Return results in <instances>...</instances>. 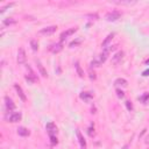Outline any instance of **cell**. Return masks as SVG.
Returning <instances> with one entry per match:
<instances>
[{"label":"cell","instance_id":"obj_1","mask_svg":"<svg viewBox=\"0 0 149 149\" xmlns=\"http://www.w3.org/2000/svg\"><path fill=\"white\" fill-rule=\"evenodd\" d=\"M120 16H121V12L112 11V12H108V13L105 15V19L107 21H117L118 19H120Z\"/></svg>","mask_w":149,"mask_h":149},{"label":"cell","instance_id":"obj_2","mask_svg":"<svg viewBox=\"0 0 149 149\" xmlns=\"http://www.w3.org/2000/svg\"><path fill=\"white\" fill-rule=\"evenodd\" d=\"M45 131H47V133L49 134V136H55V135L57 134V132H58L57 126L55 125L54 122H49V123H47Z\"/></svg>","mask_w":149,"mask_h":149},{"label":"cell","instance_id":"obj_3","mask_svg":"<svg viewBox=\"0 0 149 149\" xmlns=\"http://www.w3.org/2000/svg\"><path fill=\"white\" fill-rule=\"evenodd\" d=\"M18 63L19 64H24L26 63V59H27V56H26V51H24L23 48H20L19 51H18Z\"/></svg>","mask_w":149,"mask_h":149},{"label":"cell","instance_id":"obj_4","mask_svg":"<svg viewBox=\"0 0 149 149\" xmlns=\"http://www.w3.org/2000/svg\"><path fill=\"white\" fill-rule=\"evenodd\" d=\"M77 32V28L76 27H73V28H70V29H68V30H64L63 33L61 34V36H59V39H61V41H64L67 37H69V36H71L72 34H74Z\"/></svg>","mask_w":149,"mask_h":149},{"label":"cell","instance_id":"obj_5","mask_svg":"<svg viewBox=\"0 0 149 149\" xmlns=\"http://www.w3.org/2000/svg\"><path fill=\"white\" fill-rule=\"evenodd\" d=\"M27 69H28L29 73L26 74V79H27L29 83H36V82H39V78L36 77V74L33 72V70H32L29 67H27Z\"/></svg>","mask_w":149,"mask_h":149},{"label":"cell","instance_id":"obj_6","mask_svg":"<svg viewBox=\"0 0 149 149\" xmlns=\"http://www.w3.org/2000/svg\"><path fill=\"white\" fill-rule=\"evenodd\" d=\"M63 50V44L61 42L59 43H55V44H51L49 47V51H51L53 54H58L59 51Z\"/></svg>","mask_w":149,"mask_h":149},{"label":"cell","instance_id":"obj_7","mask_svg":"<svg viewBox=\"0 0 149 149\" xmlns=\"http://www.w3.org/2000/svg\"><path fill=\"white\" fill-rule=\"evenodd\" d=\"M56 30H57V27H56V26H49V27H45V28L41 29L40 34H42V35H51V34H54Z\"/></svg>","mask_w":149,"mask_h":149},{"label":"cell","instance_id":"obj_8","mask_svg":"<svg viewBox=\"0 0 149 149\" xmlns=\"http://www.w3.org/2000/svg\"><path fill=\"white\" fill-rule=\"evenodd\" d=\"M14 89L16 90V92H18V96H19V98L21 99L22 102H26L27 100V97H26V94H24V92H23V90H22V88L19 85V84H15L14 85Z\"/></svg>","mask_w":149,"mask_h":149},{"label":"cell","instance_id":"obj_9","mask_svg":"<svg viewBox=\"0 0 149 149\" xmlns=\"http://www.w3.org/2000/svg\"><path fill=\"white\" fill-rule=\"evenodd\" d=\"M5 105H6V108H7L9 112H12V111L15 108V105H14L13 100H12L9 97H5Z\"/></svg>","mask_w":149,"mask_h":149},{"label":"cell","instance_id":"obj_10","mask_svg":"<svg viewBox=\"0 0 149 149\" xmlns=\"http://www.w3.org/2000/svg\"><path fill=\"white\" fill-rule=\"evenodd\" d=\"M22 118V114L20 113V112H16V113H12L9 117H8V121L11 122H18L20 121Z\"/></svg>","mask_w":149,"mask_h":149},{"label":"cell","instance_id":"obj_11","mask_svg":"<svg viewBox=\"0 0 149 149\" xmlns=\"http://www.w3.org/2000/svg\"><path fill=\"white\" fill-rule=\"evenodd\" d=\"M122 58H123V53H122V51H119V53H117L113 57H112V62H113L114 64H119L120 62L122 61Z\"/></svg>","mask_w":149,"mask_h":149},{"label":"cell","instance_id":"obj_12","mask_svg":"<svg viewBox=\"0 0 149 149\" xmlns=\"http://www.w3.org/2000/svg\"><path fill=\"white\" fill-rule=\"evenodd\" d=\"M114 85L117 86V88H126V86L128 85V83H127V80L125 79V78H118V79H115V82H114Z\"/></svg>","mask_w":149,"mask_h":149},{"label":"cell","instance_id":"obj_13","mask_svg":"<svg viewBox=\"0 0 149 149\" xmlns=\"http://www.w3.org/2000/svg\"><path fill=\"white\" fill-rule=\"evenodd\" d=\"M77 138H78V140H79V143H80V147H82V149H85L86 148V141L84 140V136L82 135V133H80V131H78L77 129Z\"/></svg>","mask_w":149,"mask_h":149},{"label":"cell","instance_id":"obj_14","mask_svg":"<svg viewBox=\"0 0 149 149\" xmlns=\"http://www.w3.org/2000/svg\"><path fill=\"white\" fill-rule=\"evenodd\" d=\"M36 65H37V69H39V71H40V73L42 74L43 77H47L48 76V73H47V70L44 69V67L42 65V63L40 61H36Z\"/></svg>","mask_w":149,"mask_h":149},{"label":"cell","instance_id":"obj_15","mask_svg":"<svg viewBox=\"0 0 149 149\" xmlns=\"http://www.w3.org/2000/svg\"><path fill=\"white\" fill-rule=\"evenodd\" d=\"M18 134H19L20 136H28V135L30 134V132H29L26 127H19V128H18Z\"/></svg>","mask_w":149,"mask_h":149},{"label":"cell","instance_id":"obj_16","mask_svg":"<svg viewBox=\"0 0 149 149\" xmlns=\"http://www.w3.org/2000/svg\"><path fill=\"white\" fill-rule=\"evenodd\" d=\"M74 68H76V71H77L78 76H79L80 78H84V71H83V69L80 68V65H79L78 62H76V63H74Z\"/></svg>","mask_w":149,"mask_h":149},{"label":"cell","instance_id":"obj_17","mask_svg":"<svg viewBox=\"0 0 149 149\" xmlns=\"http://www.w3.org/2000/svg\"><path fill=\"white\" fill-rule=\"evenodd\" d=\"M15 22H16L15 19H13V18H7V19H5V20L3 21V26H4V27L11 26V24H14Z\"/></svg>","mask_w":149,"mask_h":149},{"label":"cell","instance_id":"obj_18","mask_svg":"<svg viewBox=\"0 0 149 149\" xmlns=\"http://www.w3.org/2000/svg\"><path fill=\"white\" fill-rule=\"evenodd\" d=\"M113 37H114V34H113V33H112V34H109V35H107V37L105 39V41L103 42V47H104V48L108 47V43H109L112 40H113Z\"/></svg>","mask_w":149,"mask_h":149},{"label":"cell","instance_id":"obj_19","mask_svg":"<svg viewBox=\"0 0 149 149\" xmlns=\"http://www.w3.org/2000/svg\"><path fill=\"white\" fill-rule=\"evenodd\" d=\"M79 97L83 99V100H89V99H91L93 96H92V93H90V92H82Z\"/></svg>","mask_w":149,"mask_h":149},{"label":"cell","instance_id":"obj_20","mask_svg":"<svg viewBox=\"0 0 149 149\" xmlns=\"http://www.w3.org/2000/svg\"><path fill=\"white\" fill-rule=\"evenodd\" d=\"M139 100L142 103V104H147V102L149 100V93H144L143 96H141L139 98Z\"/></svg>","mask_w":149,"mask_h":149},{"label":"cell","instance_id":"obj_21","mask_svg":"<svg viewBox=\"0 0 149 149\" xmlns=\"http://www.w3.org/2000/svg\"><path fill=\"white\" fill-rule=\"evenodd\" d=\"M30 47H32V49H33L34 51H36L37 49H39V43H37L36 40H32L30 41Z\"/></svg>","mask_w":149,"mask_h":149},{"label":"cell","instance_id":"obj_22","mask_svg":"<svg viewBox=\"0 0 149 149\" xmlns=\"http://www.w3.org/2000/svg\"><path fill=\"white\" fill-rule=\"evenodd\" d=\"M100 62H99V61H92L91 62V67H90V69H92V68H98V67H100Z\"/></svg>","mask_w":149,"mask_h":149},{"label":"cell","instance_id":"obj_23","mask_svg":"<svg viewBox=\"0 0 149 149\" xmlns=\"http://www.w3.org/2000/svg\"><path fill=\"white\" fill-rule=\"evenodd\" d=\"M117 96H118V98L122 99L123 97H125V93H123V91H121L120 89H118V90H117Z\"/></svg>","mask_w":149,"mask_h":149},{"label":"cell","instance_id":"obj_24","mask_svg":"<svg viewBox=\"0 0 149 149\" xmlns=\"http://www.w3.org/2000/svg\"><path fill=\"white\" fill-rule=\"evenodd\" d=\"M50 140H51V143H53V144H57V142H58L56 135H55V136H50Z\"/></svg>","mask_w":149,"mask_h":149},{"label":"cell","instance_id":"obj_25","mask_svg":"<svg viewBox=\"0 0 149 149\" xmlns=\"http://www.w3.org/2000/svg\"><path fill=\"white\" fill-rule=\"evenodd\" d=\"M88 18H91V20H98V14H89Z\"/></svg>","mask_w":149,"mask_h":149},{"label":"cell","instance_id":"obj_26","mask_svg":"<svg viewBox=\"0 0 149 149\" xmlns=\"http://www.w3.org/2000/svg\"><path fill=\"white\" fill-rule=\"evenodd\" d=\"M12 5H13V4H7V5H6V6H4V7H3V8H1V11H0V13H1V14H3V13H4V12H5V11H6V8H8V7H11V6H12Z\"/></svg>","mask_w":149,"mask_h":149},{"label":"cell","instance_id":"obj_27","mask_svg":"<svg viewBox=\"0 0 149 149\" xmlns=\"http://www.w3.org/2000/svg\"><path fill=\"white\" fill-rule=\"evenodd\" d=\"M80 43V41L78 40V41H72L71 43H70V48H73L74 45H77V44H79Z\"/></svg>","mask_w":149,"mask_h":149},{"label":"cell","instance_id":"obj_28","mask_svg":"<svg viewBox=\"0 0 149 149\" xmlns=\"http://www.w3.org/2000/svg\"><path fill=\"white\" fill-rule=\"evenodd\" d=\"M126 106H127V109H128V111H132V109H133V105H132L131 102H126Z\"/></svg>","mask_w":149,"mask_h":149},{"label":"cell","instance_id":"obj_29","mask_svg":"<svg viewBox=\"0 0 149 149\" xmlns=\"http://www.w3.org/2000/svg\"><path fill=\"white\" fill-rule=\"evenodd\" d=\"M90 78H91V79H96V78H97V76H96L94 71L92 72V70H91V69H90Z\"/></svg>","mask_w":149,"mask_h":149},{"label":"cell","instance_id":"obj_30","mask_svg":"<svg viewBox=\"0 0 149 149\" xmlns=\"http://www.w3.org/2000/svg\"><path fill=\"white\" fill-rule=\"evenodd\" d=\"M142 76H143V77H147V76H149V69H147V70H144V71L142 72Z\"/></svg>","mask_w":149,"mask_h":149},{"label":"cell","instance_id":"obj_31","mask_svg":"<svg viewBox=\"0 0 149 149\" xmlns=\"http://www.w3.org/2000/svg\"><path fill=\"white\" fill-rule=\"evenodd\" d=\"M146 143H147V144L149 143V134H148V136H147V138H146Z\"/></svg>","mask_w":149,"mask_h":149},{"label":"cell","instance_id":"obj_32","mask_svg":"<svg viewBox=\"0 0 149 149\" xmlns=\"http://www.w3.org/2000/svg\"><path fill=\"white\" fill-rule=\"evenodd\" d=\"M122 149H128V144H126V146H123V147H122Z\"/></svg>","mask_w":149,"mask_h":149},{"label":"cell","instance_id":"obj_33","mask_svg":"<svg viewBox=\"0 0 149 149\" xmlns=\"http://www.w3.org/2000/svg\"><path fill=\"white\" fill-rule=\"evenodd\" d=\"M146 64H149V59H147V61H146Z\"/></svg>","mask_w":149,"mask_h":149}]
</instances>
